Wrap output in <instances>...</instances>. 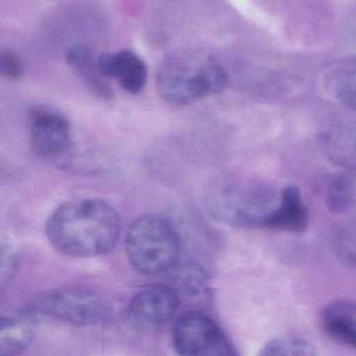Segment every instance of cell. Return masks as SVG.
<instances>
[{
    "instance_id": "obj_8",
    "label": "cell",
    "mask_w": 356,
    "mask_h": 356,
    "mask_svg": "<svg viewBox=\"0 0 356 356\" xmlns=\"http://www.w3.org/2000/svg\"><path fill=\"white\" fill-rule=\"evenodd\" d=\"M97 65L104 78L115 79L120 87L131 95L140 92L147 84V65L130 49L102 54L97 57Z\"/></svg>"
},
{
    "instance_id": "obj_7",
    "label": "cell",
    "mask_w": 356,
    "mask_h": 356,
    "mask_svg": "<svg viewBox=\"0 0 356 356\" xmlns=\"http://www.w3.org/2000/svg\"><path fill=\"white\" fill-rule=\"evenodd\" d=\"M179 298L170 287L152 286L137 293L128 308L131 326L151 332L163 326L176 314Z\"/></svg>"
},
{
    "instance_id": "obj_3",
    "label": "cell",
    "mask_w": 356,
    "mask_h": 356,
    "mask_svg": "<svg viewBox=\"0 0 356 356\" xmlns=\"http://www.w3.org/2000/svg\"><path fill=\"white\" fill-rule=\"evenodd\" d=\"M126 247L130 264L145 276H155L172 268L180 249L174 227L156 214H145L132 222Z\"/></svg>"
},
{
    "instance_id": "obj_2",
    "label": "cell",
    "mask_w": 356,
    "mask_h": 356,
    "mask_svg": "<svg viewBox=\"0 0 356 356\" xmlns=\"http://www.w3.org/2000/svg\"><path fill=\"white\" fill-rule=\"evenodd\" d=\"M226 84V72L218 62L195 51H175L158 68V91L170 105H189L220 92Z\"/></svg>"
},
{
    "instance_id": "obj_6",
    "label": "cell",
    "mask_w": 356,
    "mask_h": 356,
    "mask_svg": "<svg viewBox=\"0 0 356 356\" xmlns=\"http://www.w3.org/2000/svg\"><path fill=\"white\" fill-rule=\"evenodd\" d=\"M30 143L38 157L54 162L63 160L72 147L70 122L57 112H34L31 116Z\"/></svg>"
},
{
    "instance_id": "obj_12",
    "label": "cell",
    "mask_w": 356,
    "mask_h": 356,
    "mask_svg": "<svg viewBox=\"0 0 356 356\" xmlns=\"http://www.w3.org/2000/svg\"><path fill=\"white\" fill-rule=\"evenodd\" d=\"M66 61L82 76L93 92L104 99L112 97V90L97 65V58L86 45H74L66 53Z\"/></svg>"
},
{
    "instance_id": "obj_11",
    "label": "cell",
    "mask_w": 356,
    "mask_h": 356,
    "mask_svg": "<svg viewBox=\"0 0 356 356\" xmlns=\"http://www.w3.org/2000/svg\"><path fill=\"white\" fill-rule=\"evenodd\" d=\"M321 143L327 157L337 165L356 170V129L334 126L321 135Z\"/></svg>"
},
{
    "instance_id": "obj_15",
    "label": "cell",
    "mask_w": 356,
    "mask_h": 356,
    "mask_svg": "<svg viewBox=\"0 0 356 356\" xmlns=\"http://www.w3.org/2000/svg\"><path fill=\"white\" fill-rule=\"evenodd\" d=\"M334 251L343 264L356 268V224L348 225L337 233Z\"/></svg>"
},
{
    "instance_id": "obj_13",
    "label": "cell",
    "mask_w": 356,
    "mask_h": 356,
    "mask_svg": "<svg viewBox=\"0 0 356 356\" xmlns=\"http://www.w3.org/2000/svg\"><path fill=\"white\" fill-rule=\"evenodd\" d=\"M35 332V322L31 316L3 318L0 325V354L13 356L28 347Z\"/></svg>"
},
{
    "instance_id": "obj_9",
    "label": "cell",
    "mask_w": 356,
    "mask_h": 356,
    "mask_svg": "<svg viewBox=\"0 0 356 356\" xmlns=\"http://www.w3.org/2000/svg\"><path fill=\"white\" fill-rule=\"evenodd\" d=\"M309 214L296 186H287L278 205L262 222L261 228L284 232L302 233L307 229Z\"/></svg>"
},
{
    "instance_id": "obj_14",
    "label": "cell",
    "mask_w": 356,
    "mask_h": 356,
    "mask_svg": "<svg viewBox=\"0 0 356 356\" xmlns=\"http://www.w3.org/2000/svg\"><path fill=\"white\" fill-rule=\"evenodd\" d=\"M258 356H318L316 347L300 337L273 339L264 346Z\"/></svg>"
},
{
    "instance_id": "obj_18",
    "label": "cell",
    "mask_w": 356,
    "mask_h": 356,
    "mask_svg": "<svg viewBox=\"0 0 356 356\" xmlns=\"http://www.w3.org/2000/svg\"><path fill=\"white\" fill-rule=\"evenodd\" d=\"M0 70L8 80L18 81L24 76L22 61L11 51H5L0 56Z\"/></svg>"
},
{
    "instance_id": "obj_4",
    "label": "cell",
    "mask_w": 356,
    "mask_h": 356,
    "mask_svg": "<svg viewBox=\"0 0 356 356\" xmlns=\"http://www.w3.org/2000/svg\"><path fill=\"white\" fill-rule=\"evenodd\" d=\"M31 308L65 322L95 325L105 322L112 314L111 304L101 293L79 287L45 291L37 296Z\"/></svg>"
},
{
    "instance_id": "obj_16",
    "label": "cell",
    "mask_w": 356,
    "mask_h": 356,
    "mask_svg": "<svg viewBox=\"0 0 356 356\" xmlns=\"http://www.w3.org/2000/svg\"><path fill=\"white\" fill-rule=\"evenodd\" d=\"M328 207L335 213H341L353 204V189L348 179L339 178L332 183L328 195Z\"/></svg>"
},
{
    "instance_id": "obj_5",
    "label": "cell",
    "mask_w": 356,
    "mask_h": 356,
    "mask_svg": "<svg viewBox=\"0 0 356 356\" xmlns=\"http://www.w3.org/2000/svg\"><path fill=\"white\" fill-rule=\"evenodd\" d=\"M172 339L180 356H237L220 326L199 312L180 316L175 324Z\"/></svg>"
},
{
    "instance_id": "obj_1",
    "label": "cell",
    "mask_w": 356,
    "mask_h": 356,
    "mask_svg": "<svg viewBox=\"0 0 356 356\" xmlns=\"http://www.w3.org/2000/svg\"><path fill=\"white\" fill-rule=\"evenodd\" d=\"M120 218L101 199L72 200L49 216L47 235L60 253L72 257H93L108 253L120 234Z\"/></svg>"
},
{
    "instance_id": "obj_17",
    "label": "cell",
    "mask_w": 356,
    "mask_h": 356,
    "mask_svg": "<svg viewBox=\"0 0 356 356\" xmlns=\"http://www.w3.org/2000/svg\"><path fill=\"white\" fill-rule=\"evenodd\" d=\"M333 91L339 101L356 110V70H347L337 76Z\"/></svg>"
},
{
    "instance_id": "obj_10",
    "label": "cell",
    "mask_w": 356,
    "mask_h": 356,
    "mask_svg": "<svg viewBox=\"0 0 356 356\" xmlns=\"http://www.w3.org/2000/svg\"><path fill=\"white\" fill-rule=\"evenodd\" d=\"M323 330L337 343L356 348V303L337 300L329 303L321 316Z\"/></svg>"
}]
</instances>
